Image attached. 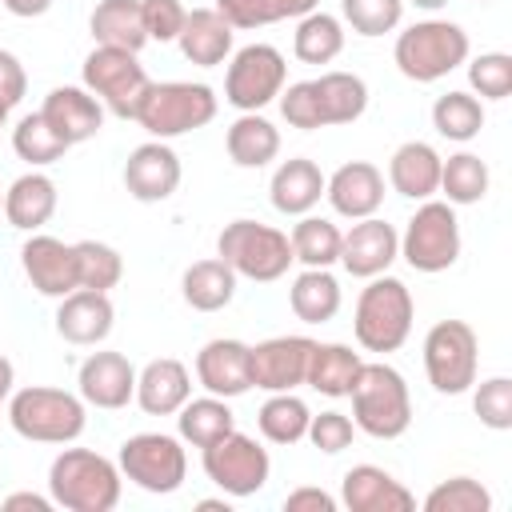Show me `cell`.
<instances>
[{
    "instance_id": "obj_1",
    "label": "cell",
    "mask_w": 512,
    "mask_h": 512,
    "mask_svg": "<svg viewBox=\"0 0 512 512\" xmlns=\"http://www.w3.org/2000/svg\"><path fill=\"white\" fill-rule=\"evenodd\" d=\"M276 100L292 128L316 132V128H336V124L360 120L368 108V84L356 72H320L316 80L288 84Z\"/></svg>"
},
{
    "instance_id": "obj_2",
    "label": "cell",
    "mask_w": 512,
    "mask_h": 512,
    "mask_svg": "<svg viewBox=\"0 0 512 512\" xmlns=\"http://www.w3.org/2000/svg\"><path fill=\"white\" fill-rule=\"evenodd\" d=\"M124 476L120 464L92 448H60L48 464V496L68 512H112L120 504Z\"/></svg>"
},
{
    "instance_id": "obj_3",
    "label": "cell",
    "mask_w": 512,
    "mask_h": 512,
    "mask_svg": "<svg viewBox=\"0 0 512 512\" xmlns=\"http://www.w3.org/2000/svg\"><path fill=\"white\" fill-rule=\"evenodd\" d=\"M412 320H416V304L404 280L380 272L368 280V288H360L356 296V312H352V336L364 352H396L408 344L412 336Z\"/></svg>"
},
{
    "instance_id": "obj_4",
    "label": "cell",
    "mask_w": 512,
    "mask_h": 512,
    "mask_svg": "<svg viewBox=\"0 0 512 512\" xmlns=\"http://www.w3.org/2000/svg\"><path fill=\"white\" fill-rule=\"evenodd\" d=\"M352 424L372 440H396L412 424V396L404 376L384 360H364L352 384Z\"/></svg>"
},
{
    "instance_id": "obj_5",
    "label": "cell",
    "mask_w": 512,
    "mask_h": 512,
    "mask_svg": "<svg viewBox=\"0 0 512 512\" xmlns=\"http://www.w3.org/2000/svg\"><path fill=\"white\" fill-rule=\"evenodd\" d=\"M8 424L32 444H72L88 424V404L80 392L28 384L8 396Z\"/></svg>"
},
{
    "instance_id": "obj_6",
    "label": "cell",
    "mask_w": 512,
    "mask_h": 512,
    "mask_svg": "<svg viewBox=\"0 0 512 512\" xmlns=\"http://www.w3.org/2000/svg\"><path fill=\"white\" fill-rule=\"evenodd\" d=\"M468 52H472L468 32H464L456 20L428 16V20L408 24V28L396 36L392 60H396L400 76H408V80H416V84H436V80H444L448 72H456V68L468 60Z\"/></svg>"
},
{
    "instance_id": "obj_7",
    "label": "cell",
    "mask_w": 512,
    "mask_h": 512,
    "mask_svg": "<svg viewBox=\"0 0 512 512\" xmlns=\"http://www.w3.org/2000/svg\"><path fill=\"white\" fill-rule=\"evenodd\" d=\"M216 108H220V96L208 84H200V80L196 84L192 80H164V84H152L144 92L136 124L152 140H176V136H188L204 124H212Z\"/></svg>"
},
{
    "instance_id": "obj_8",
    "label": "cell",
    "mask_w": 512,
    "mask_h": 512,
    "mask_svg": "<svg viewBox=\"0 0 512 512\" xmlns=\"http://www.w3.org/2000/svg\"><path fill=\"white\" fill-rule=\"evenodd\" d=\"M216 256L244 280L256 284H272L280 276H288V268L296 264L288 232L260 224V220H232L224 224V232L216 236Z\"/></svg>"
},
{
    "instance_id": "obj_9",
    "label": "cell",
    "mask_w": 512,
    "mask_h": 512,
    "mask_svg": "<svg viewBox=\"0 0 512 512\" xmlns=\"http://www.w3.org/2000/svg\"><path fill=\"white\" fill-rule=\"evenodd\" d=\"M80 76H84V88L104 104V112H112L120 120H136L140 100L152 88V80H148L144 64L136 60V52L108 48V44H96L84 56Z\"/></svg>"
},
{
    "instance_id": "obj_10",
    "label": "cell",
    "mask_w": 512,
    "mask_h": 512,
    "mask_svg": "<svg viewBox=\"0 0 512 512\" xmlns=\"http://www.w3.org/2000/svg\"><path fill=\"white\" fill-rule=\"evenodd\" d=\"M400 256L408 268L436 276L460 260V220L448 200H420L400 232Z\"/></svg>"
},
{
    "instance_id": "obj_11",
    "label": "cell",
    "mask_w": 512,
    "mask_h": 512,
    "mask_svg": "<svg viewBox=\"0 0 512 512\" xmlns=\"http://www.w3.org/2000/svg\"><path fill=\"white\" fill-rule=\"evenodd\" d=\"M424 372L440 396H464L480 372V340L464 320H436L424 336Z\"/></svg>"
},
{
    "instance_id": "obj_12",
    "label": "cell",
    "mask_w": 512,
    "mask_h": 512,
    "mask_svg": "<svg viewBox=\"0 0 512 512\" xmlns=\"http://www.w3.org/2000/svg\"><path fill=\"white\" fill-rule=\"evenodd\" d=\"M120 476L132 480L140 492L152 496H172L184 476H188V452L180 444V436L168 432H136L120 444Z\"/></svg>"
},
{
    "instance_id": "obj_13",
    "label": "cell",
    "mask_w": 512,
    "mask_h": 512,
    "mask_svg": "<svg viewBox=\"0 0 512 512\" xmlns=\"http://www.w3.org/2000/svg\"><path fill=\"white\" fill-rule=\"evenodd\" d=\"M200 464H204V476L232 500H244V496H256L264 484H268V472H272V460H268V448H260L252 436H244L240 428L224 432L220 440H212L208 448H200Z\"/></svg>"
},
{
    "instance_id": "obj_14",
    "label": "cell",
    "mask_w": 512,
    "mask_h": 512,
    "mask_svg": "<svg viewBox=\"0 0 512 512\" xmlns=\"http://www.w3.org/2000/svg\"><path fill=\"white\" fill-rule=\"evenodd\" d=\"M288 84V64L280 48L272 44H244L228 56L224 72V100L236 112H260L268 108Z\"/></svg>"
},
{
    "instance_id": "obj_15",
    "label": "cell",
    "mask_w": 512,
    "mask_h": 512,
    "mask_svg": "<svg viewBox=\"0 0 512 512\" xmlns=\"http://www.w3.org/2000/svg\"><path fill=\"white\" fill-rule=\"evenodd\" d=\"M396 260H400V232L380 216L352 220V228L340 236L336 264H344V272L356 280H372V276L388 272Z\"/></svg>"
},
{
    "instance_id": "obj_16",
    "label": "cell",
    "mask_w": 512,
    "mask_h": 512,
    "mask_svg": "<svg viewBox=\"0 0 512 512\" xmlns=\"http://www.w3.org/2000/svg\"><path fill=\"white\" fill-rule=\"evenodd\" d=\"M180 176H184V168H180V156L172 152L168 140H144L124 160V188L140 204L168 200L180 188Z\"/></svg>"
},
{
    "instance_id": "obj_17",
    "label": "cell",
    "mask_w": 512,
    "mask_h": 512,
    "mask_svg": "<svg viewBox=\"0 0 512 512\" xmlns=\"http://www.w3.org/2000/svg\"><path fill=\"white\" fill-rule=\"evenodd\" d=\"M308 336H268L252 344V388L264 392H296L308 376V356H312Z\"/></svg>"
},
{
    "instance_id": "obj_18",
    "label": "cell",
    "mask_w": 512,
    "mask_h": 512,
    "mask_svg": "<svg viewBox=\"0 0 512 512\" xmlns=\"http://www.w3.org/2000/svg\"><path fill=\"white\" fill-rule=\"evenodd\" d=\"M196 380L204 392L236 400L252 388V344L236 336H216L196 352Z\"/></svg>"
},
{
    "instance_id": "obj_19",
    "label": "cell",
    "mask_w": 512,
    "mask_h": 512,
    "mask_svg": "<svg viewBox=\"0 0 512 512\" xmlns=\"http://www.w3.org/2000/svg\"><path fill=\"white\" fill-rule=\"evenodd\" d=\"M20 268H24L28 284H32L40 296L60 300V296H68V292L80 288V284H76V252H72V244L56 240V236H48V232H32V236L24 240V248H20Z\"/></svg>"
},
{
    "instance_id": "obj_20",
    "label": "cell",
    "mask_w": 512,
    "mask_h": 512,
    "mask_svg": "<svg viewBox=\"0 0 512 512\" xmlns=\"http://www.w3.org/2000/svg\"><path fill=\"white\" fill-rule=\"evenodd\" d=\"M76 392L92 408L120 412L136 396V368L124 352H92L76 372Z\"/></svg>"
},
{
    "instance_id": "obj_21",
    "label": "cell",
    "mask_w": 512,
    "mask_h": 512,
    "mask_svg": "<svg viewBox=\"0 0 512 512\" xmlns=\"http://www.w3.org/2000/svg\"><path fill=\"white\" fill-rule=\"evenodd\" d=\"M324 200L344 220L376 216L384 204V172L368 160H348L332 176H324Z\"/></svg>"
},
{
    "instance_id": "obj_22",
    "label": "cell",
    "mask_w": 512,
    "mask_h": 512,
    "mask_svg": "<svg viewBox=\"0 0 512 512\" xmlns=\"http://www.w3.org/2000/svg\"><path fill=\"white\" fill-rule=\"evenodd\" d=\"M40 116L52 124V132L72 148L92 140L104 128V104L84 88V84H60L44 96Z\"/></svg>"
},
{
    "instance_id": "obj_23",
    "label": "cell",
    "mask_w": 512,
    "mask_h": 512,
    "mask_svg": "<svg viewBox=\"0 0 512 512\" xmlns=\"http://www.w3.org/2000/svg\"><path fill=\"white\" fill-rule=\"evenodd\" d=\"M340 504L348 512H412L416 496L380 464H352L340 480Z\"/></svg>"
},
{
    "instance_id": "obj_24",
    "label": "cell",
    "mask_w": 512,
    "mask_h": 512,
    "mask_svg": "<svg viewBox=\"0 0 512 512\" xmlns=\"http://www.w3.org/2000/svg\"><path fill=\"white\" fill-rule=\"evenodd\" d=\"M116 320V308L108 300V292H92V288H76L68 296H60L56 308V332L60 340L76 344V348H96L108 340Z\"/></svg>"
},
{
    "instance_id": "obj_25",
    "label": "cell",
    "mask_w": 512,
    "mask_h": 512,
    "mask_svg": "<svg viewBox=\"0 0 512 512\" xmlns=\"http://www.w3.org/2000/svg\"><path fill=\"white\" fill-rule=\"evenodd\" d=\"M192 396V372L176 356H156L136 372V404L148 416H176Z\"/></svg>"
},
{
    "instance_id": "obj_26",
    "label": "cell",
    "mask_w": 512,
    "mask_h": 512,
    "mask_svg": "<svg viewBox=\"0 0 512 512\" xmlns=\"http://www.w3.org/2000/svg\"><path fill=\"white\" fill-rule=\"evenodd\" d=\"M176 44H180V52H184L188 64L216 68V64H228L232 44H236V28L216 8H192L184 16V28H180Z\"/></svg>"
},
{
    "instance_id": "obj_27",
    "label": "cell",
    "mask_w": 512,
    "mask_h": 512,
    "mask_svg": "<svg viewBox=\"0 0 512 512\" xmlns=\"http://www.w3.org/2000/svg\"><path fill=\"white\" fill-rule=\"evenodd\" d=\"M268 200L280 216H308L320 200H324V172L316 160L308 156H292L280 160L268 184Z\"/></svg>"
},
{
    "instance_id": "obj_28",
    "label": "cell",
    "mask_w": 512,
    "mask_h": 512,
    "mask_svg": "<svg viewBox=\"0 0 512 512\" xmlns=\"http://www.w3.org/2000/svg\"><path fill=\"white\" fill-rule=\"evenodd\" d=\"M56 204H60V192H56V180L44 176L40 168L16 176L4 192V220L20 232H40L52 216H56Z\"/></svg>"
},
{
    "instance_id": "obj_29",
    "label": "cell",
    "mask_w": 512,
    "mask_h": 512,
    "mask_svg": "<svg viewBox=\"0 0 512 512\" xmlns=\"http://www.w3.org/2000/svg\"><path fill=\"white\" fill-rule=\"evenodd\" d=\"M440 152L428 140H404L388 160V184L392 192L408 200H432L440 192Z\"/></svg>"
},
{
    "instance_id": "obj_30",
    "label": "cell",
    "mask_w": 512,
    "mask_h": 512,
    "mask_svg": "<svg viewBox=\"0 0 512 512\" xmlns=\"http://www.w3.org/2000/svg\"><path fill=\"white\" fill-rule=\"evenodd\" d=\"M224 148L236 168H268L280 156V128L260 112H240L224 132Z\"/></svg>"
},
{
    "instance_id": "obj_31",
    "label": "cell",
    "mask_w": 512,
    "mask_h": 512,
    "mask_svg": "<svg viewBox=\"0 0 512 512\" xmlns=\"http://www.w3.org/2000/svg\"><path fill=\"white\" fill-rule=\"evenodd\" d=\"M236 272L220 260V256H208V260H196L184 268L180 276V292H184V304L196 308V312H220L232 304L236 296Z\"/></svg>"
},
{
    "instance_id": "obj_32",
    "label": "cell",
    "mask_w": 512,
    "mask_h": 512,
    "mask_svg": "<svg viewBox=\"0 0 512 512\" xmlns=\"http://www.w3.org/2000/svg\"><path fill=\"white\" fill-rule=\"evenodd\" d=\"M88 32H92L96 44L128 48V52H140L148 44L140 0H100L92 8V16H88Z\"/></svg>"
},
{
    "instance_id": "obj_33",
    "label": "cell",
    "mask_w": 512,
    "mask_h": 512,
    "mask_svg": "<svg viewBox=\"0 0 512 512\" xmlns=\"http://www.w3.org/2000/svg\"><path fill=\"white\" fill-rule=\"evenodd\" d=\"M288 304H292L296 320H304V324H328L340 312V304H344L340 280L332 276V268H304L292 280V288H288Z\"/></svg>"
},
{
    "instance_id": "obj_34",
    "label": "cell",
    "mask_w": 512,
    "mask_h": 512,
    "mask_svg": "<svg viewBox=\"0 0 512 512\" xmlns=\"http://www.w3.org/2000/svg\"><path fill=\"white\" fill-rule=\"evenodd\" d=\"M360 352H352L348 344H312V356H308V376L304 384L316 388L320 396L328 400H340L352 392L356 384V372H360Z\"/></svg>"
},
{
    "instance_id": "obj_35",
    "label": "cell",
    "mask_w": 512,
    "mask_h": 512,
    "mask_svg": "<svg viewBox=\"0 0 512 512\" xmlns=\"http://www.w3.org/2000/svg\"><path fill=\"white\" fill-rule=\"evenodd\" d=\"M232 428H236V416H232L228 400L224 396H212V392L208 396H196V400L188 396L184 408L176 412V432L192 448H208L212 440H220Z\"/></svg>"
},
{
    "instance_id": "obj_36",
    "label": "cell",
    "mask_w": 512,
    "mask_h": 512,
    "mask_svg": "<svg viewBox=\"0 0 512 512\" xmlns=\"http://www.w3.org/2000/svg\"><path fill=\"white\" fill-rule=\"evenodd\" d=\"M292 52L300 64H332L344 52V20L324 8L300 16L292 32Z\"/></svg>"
},
{
    "instance_id": "obj_37",
    "label": "cell",
    "mask_w": 512,
    "mask_h": 512,
    "mask_svg": "<svg viewBox=\"0 0 512 512\" xmlns=\"http://www.w3.org/2000/svg\"><path fill=\"white\" fill-rule=\"evenodd\" d=\"M340 228L328 220V216H296L292 232H288V244H292V256L296 264L304 268H332L340 260Z\"/></svg>"
},
{
    "instance_id": "obj_38",
    "label": "cell",
    "mask_w": 512,
    "mask_h": 512,
    "mask_svg": "<svg viewBox=\"0 0 512 512\" xmlns=\"http://www.w3.org/2000/svg\"><path fill=\"white\" fill-rule=\"evenodd\" d=\"M308 404L296 392H268V400L256 412V428L272 444H300L308 436Z\"/></svg>"
},
{
    "instance_id": "obj_39",
    "label": "cell",
    "mask_w": 512,
    "mask_h": 512,
    "mask_svg": "<svg viewBox=\"0 0 512 512\" xmlns=\"http://www.w3.org/2000/svg\"><path fill=\"white\" fill-rule=\"evenodd\" d=\"M488 164L476 156V152H456L448 160H440V192L452 208H464V204H480L488 196Z\"/></svg>"
},
{
    "instance_id": "obj_40",
    "label": "cell",
    "mask_w": 512,
    "mask_h": 512,
    "mask_svg": "<svg viewBox=\"0 0 512 512\" xmlns=\"http://www.w3.org/2000/svg\"><path fill=\"white\" fill-rule=\"evenodd\" d=\"M432 128L452 140V144H468L480 136L484 128V100L472 92H444L432 104Z\"/></svg>"
},
{
    "instance_id": "obj_41",
    "label": "cell",
    "mask_w": 512,
    "mask_h": 512,
    "mask_svg": "<svg viewBox=\"0 0 512 512\" xmlns=\"http://www.w3.org/2000/svg\"><path fill=\"white\" fill-rule=\"evenodd\" d=\"M12 152H16L28 168H48V164L64 160L68 144L52 132V124H48L40 112H28V116H20L16 128H12Z\"/></svg>"
},
{
    "instance_id": "obj_42",
    "label": "cell",
    "mask_w": 512,
    "mask_h": 512,
    "mask_svg": "<svg viewBox=\"0 0 512 512\" xmlns=\"http://www.w3.org/2000/svg\"><path fill=\"white\" fill-rule=\"evenodd\" d=\"M76 284L92 292H112L124 276V256L104 240H76Z\"/></svg>"
},
{
    "instance_id": "obj_43",
    "label": "cell",
    "mask_w": 512,
    "mask_h": 512,
    "mask_svg": "<svg viewBox=\"0 0 512 512\" xmlns=\"http://www.w3.org/2000/svg\"><path fill=\"white\" fill-rule=\"evenodd\" d=\"M424 512H492V492L472 476H452L424 496Z\"/></svg>"
},
{
    "instance_id": "obj_44",
    "label": "cell",
    "mask_w": 512,
    "mask_h": 512,
    "mask_svg": "<svg viewBox=\"0 0 512 512\" xmlns=\"http://www.w3.org/2000/svg\"><path fill=\"white\" fill-rule=\"evenodd\" d=\"M340 20L356 36H384L400 28L404 0H340Z\"/></svg>"
},
{
    "instance_id": "obj_45",
    "label": "cell",
    "mask_w": 512,
    "mask_h": 512,
    "mask_svg": "<svg viewBox=\"0 0 512 512\" xmlns=\"http://www.w3.org/2000/svg\"><path fill=\"white\" fill-rule=\"evenodd\" d=\"M468 64V84L480 100H504L512 96V56L508 52H480Z\"/></svg>"
},
{
    "instance_id": "obj_46",
    "label": "cell",
    "mask_w": 512,
    "mask_h": 512,
    "mask_svg": "<svg viewBox=\"0 0 512 512\" xmlns=\"http://www.w3.org/2000/svg\"><path fill=\"white\" fill-rule=\"evenodd\" d=\"M472 408H476V416H480L484 428L508 432L512 428V380L508 376L480 380L476 392H472Z\"/></svg>"
},
{
    "instance_id": "obj_47",
    "label": "cell",
    "mask_w": 512,
    "mask_h": 512,
    "mask_svg": "<svg viewBox=\"0 0 512 512\" xmlns=\"http://www.w3.org/2000/svg\"><path fill=\"white\" fill-rule=\"evenodd\" d=\"M304 440H312V448H320L324 456H336V452L352 448V440H356V424H352L344 412L328 408V412H320V416L308 420V436H304Z\"/></svg>"
},
{
    "instance_id": "obj_48",
    "label": "cell",
    "mask_w": 512,
    "mask_h": 512,
    "mask_svg": "<svg viewBox=\"0 0 512 512\" xmlns=\"http://www.w3.org/2000/svg\"><path fill=\"white\" fill-rule=\"evenodd\" d=\"M140 16H144V32L156 44H172L184 28L188 8L180 0H140Z\"/></svg>"
},
{
    "instance_id": "obj_49",
    "label": "cell",
    "mask_w": 512,
    "mask_h": 512,
    "mask_svg": "<svg viewBox=\"0 0 512 512\" xmlns=\"http://www.w3.org/2000/svg\"><path fill=\"white\" fill-rule=\"evenodd\" d=\"M236 32H252V28H264L272 24V12H268V0H216L212 4Z\"/></svg>"
},
{
    "instance_id": "obj_50",
    "label": "cell",
    "mask_w": 512,
    "mask_h": 512,
    "mask_svg": "<svg viewBox=\"0 0 512 512\" xmlns=\"http://www.w3.org/2000/svg\"><path fill=\"white\" fill-rule=\"evenodd\" d=\"M24 92H28V72H24V64L16 60V52L0 48V100H4L8 108H16V104L24 100Z\"/></svg>"
},
{
    "instance_id": "obj_51",
    "label": "cell",
    "mask_w": 512,
    "mask_h": 512,
    "mask_svg": "<svg viewBox=\"0 0 512 512\" xmlns=\"http://www.w3.org/2000/svg\"><path fill=\"white\" fill-rule=\"evenodd\" d=\"M336 496L324 488H296L284 496V512H336Z\"/></svg>"
},
{
    "instance_id": "obj_52",
    "label": "cell",
    "mask_w": 512,
    "mask_h": 512,
    "mask_svg": "<svg viewBox=\"0 0 512 512\" xmlns=\"http://www.w3.org/2000/svg\"><path fill=\"white\" fill-rule=\"evenodd\" d=\"M0 508L4 512H52L56 500L52 496H40V492H12V496H4Z\"/></svg>"
},
{
    "instance_id": "obj_53",
    "label": "cell",
    "mask_w": 512,
    "mask_h": 512,
    "mask_svg": "<svg viewBox=\"0 0 512 512\" xmlns=\"http://www.w3.org/2000/svg\"><path fill=\"white\" fill-rule=\"evenodd\" d=\"M320 0H268V12H272V24L276 20H300L308 12H316Z\"/></svg>"
},
{
    "instance_id": "obj_54",
    "label": "cell",
    "mask_w": 512,
    "mask_h": 512,
    "mask_svg": "<svg viewBox=\"0 0 512 512\" xmlns=\"http://www.w3.org/2000/svg\"><path fill=\"white\" fill-rule=\"evenodd\" d=\"M12 16H20V20H32V16H44L48 8H52V0H0Z\"/></svg>"
},
{
    "instance_id": "obj_55",
    "label": "cell",
    "mask_w": 512,
    "mask_h": 512,
    "mask_svg": "<svg viewBox=\"0 0 512 512\" xmlns=\"http://www.w3.org/2000/svg\"><path fill=\"white\" fill-rule=\"evenodd\" d=\"M12 384H16V372H12V360L0 356V396L8 400L12 396Z\"/></svg>"
},
{
    "instance_id": "obj_56",
    "label": "cell",
    "mask_w": 512,
    "mask_h": 512,
    "mask_svg": "<svg viewBox=\"0 0 512 512\" xmlns=\"http://www.w3.org/2000/svg\"><path fill=\"white\" fill-rule=\"evenodd\" d=\"M200 512H228V500H200Z\"/></svg>"
},
{
    "instance_id": "obj_57",
    "label": "cell",
    "mask_w": 512,
    "mask_h": 512,
    "mask_svg": "<svg viewBox=\"0 0 512 512\" xmlns=\"http://www.w3.org/2000/svg\"><path fill=\"white\" fill-rule=\"evenodd\" d=\"M412 4H416L420 12H440V8L448 4V0H412Z\"/></svg>"
},
{
    "instance_id": "obj_58",
    "label": "cell",
    "mask_w": 512,
    "mask_h": 512,
    "mask_svg": "<svg viewBox=\"0 0 512 512\" xmlns=\"http://www.w3.org/2000/svg\"><path fill=\"white\" fill-rule=\"evenodd\" d=\"M8 112H12V108H8V104H4V100H0V128H4V124H8Z\"/></svg>"
},
{
    "instance_id": "obj_59",
    "label": "cell",
    "mask_w": 512,
    "mask_h": 512,
    "mask_svg": "<svg viewBox=\"0 0 512 512\" xmlns=\"http://www.w3.org/2000/svg\"><path fill=\"white\" fill-rule=\"evenodd\" d=\"M0 212H4V192H0Z\"/></svg>"
},
{
    "instance_id": "obj_60",
    "label": "cell",
    "mask_w": 512,
    "mask_h": 512,
    "mask_svg": "<svg viewBox=\"0 0 512 512\" xmlns=\"http://www.w3.org/2000/svg\"><path fill=\"white\" fill-rule=\"evenodd\" d=\"M476 4H488V0H476Z\"/></svg>"
},
{
    "instance_id": "obj_61",
    "label": "cell",
    "mask_w": 512,
    "mask_h": 512,
    "mask_svg": "<svg viewBox=\"0 0 512 512\" xmlns=\"http://www.w3.org/2000/svg\"><path fill=\"white\" fill-rule=\"evenodd\" d=\"M0 404H4V396H0Z\"/></svg>"
}]
</instances>
